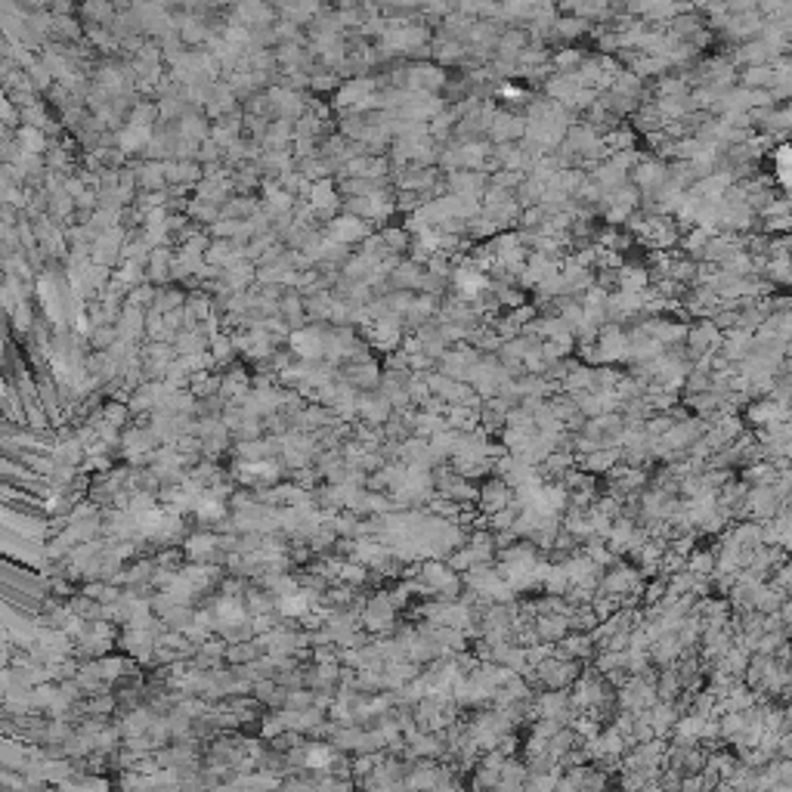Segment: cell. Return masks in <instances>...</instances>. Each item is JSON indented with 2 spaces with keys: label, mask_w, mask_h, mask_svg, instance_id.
<instances>
[{
  "label": "cell",
  "mask_w": 792,
  "mask_h": 792,
  "mask_svg": "<svg viewBox=\"0 0 792 792\" xmlns=\"http://www.w3.org/2000/svg\"><path fill=\"white\" fill-rule=\"evenodd\" d=\"M511 493H514V489H511L508 483H504L502 477H498V480H489L486 486H483V489H480V493H477V495H480V504H483V511H486V514H495V511L508 508V504L514 502V498H511Z\"/></svg>",
  "instance_id": "1"
},
{
  "label": "cell",
  "mask_w": 792,
  "mask_h": 792,
  "mask_svg": "<svg viewBox=\"0 0 792 792\" xmlns=\"http://www.w3.org/2000/svg\"><path fill=\"white\" fill-rule=\"evenodd\" d=\"M495 47H498V56H502V59H517L520 50L526 47V34H523L520 28H511V31H504L502 37H495Z\"/></svg>",
  "instance_id": "2"
},
{
  "label": "cell",
  "mask_w": 792,
  "mask_h": 792,
  "mask_svg": "<svg viewBox=\"0 0 792 792\" xmlns=\"http://www.w3.org/2000/svg\"><path fill=\"white\" fill-rule=\"evenodd\" d=\"M335 232H337V239L341 241H353V239H362L366 235V223L362 220H356V217H344V220H337V226H335Z\"/></svg>",
  "instance_id": "3"
},
{
  "label": "cell",
  "mask_w": 792,
  "mask_h": 792,
  "mask_svg": "<svg viewBox=\"0 0 792 792\" xmlns=\"http://www.w3.org/2000/svg\"><path fill=\"white\" fill-rule=\"evenodd\" d=\"M579 62H585V56L579 53V50H570V47H566V50H560V53L554 56V66H557V68H566V66H579Z\"/></svg>",
  "instance_id": "4"
},
{
  "label": "cell",
  "mask_w": 792,
  "mask_h": 792,
  "mask_svg": "<svg viewBox=\"0 0 792 792\" xmlns=\"http://www.w3.org/2000/svg\"><path fill=\"white\" fill-rule=\"evenodd\" d=\"M328 749H313L310 752V764H328Z\"/></svg>",
  "instance_id": "5"
}]
</instances>
